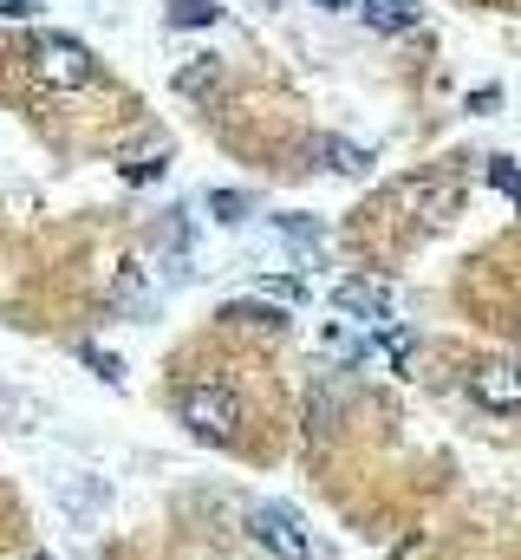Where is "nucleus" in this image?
<instances>
[{
	"label": "nucleus",
	"mask_w": 521,
	"mask_h": 560,
	"mask_svg": "<svg viewBox=\"0 0 521 560\" xmlns=\"http://www.w3.org/2000/svg\"><path fill=\"white\" fill-rule=\"evenodd\" d=\"M39 79L46 85H92V59L72 39H39Z\"/></svg>",
	"instance_id": "obj_5"
},
{
	"label": "nucleus",
	"mask_w": 521,
	"mask_h": 560,
	"mask_svg": "<svg viewBox=\"0 0 521 560\" xmlns=\"http://www.w3.org/2000/svg\"><path fill=\"white\" fill-rule=\"evenodd\" d=\"M410 359H417V346H410V332H391V365H397V372H410Z\"/></svg>",
	"instance_id": "obj_14"
},
{
	"label": "nucleus",
	"mask_w": 521,
	"mask_h": 560,
	"mask_svg": "<svg viewBox=\"0 0 521 560\" xmlns=\"http://www.w3.org/2000/svg\"><path fill=\"white\" fill-rule=\"evenodd\" d=\"M222 319H229V326H260V332H280V326H287V313H280V306H260V300L222 306Z\"/></svg>",
	"instance_id": "obj_8"
},
{
	"label": "nucleus",
	"mask_w": 521,
	"mask_h": 560,
	"mask_svg": "<svg viewBox=\"0 0 521 560\" xmlns=\"http://www.w3.org/2000/svg\"><path fill=\"white\" fill-rule=\"evenodd\" d=\"M33 7H39V0H0V13H7V20H20V13H33Z\"/></svg>",
	"instance_id": "obj_17"
},
{
	"label": "nucleus",
	"mask_w": 521,
	"mask_h": 560,
	"mask_svg": "<svg viewBox=\"0 0 521 560\" xmlns=\"http://www.w3.org/2000/svg\"><path fill=\"white\" fill-rule=\"evenodd\" d=\"M280 235L300 242V248H313V242H320V222H306V215H280Z\"/></svg>",
	"instance_id": "obj_12"
},
{
	"label": "nucleus",
	"mask_w": 521,
	"mask_h": 560,
	"mask_svg": "<svg viewBox=\"0 0 521 560\" xmlns=\"http://www.w3.org/2000/svg\"><path fill=\"white\" fill-rule=\"evenodd\" d=\"M313 7H359V0H313Z\"/></svg>",
	"instance_id": "obj_18"
},
{
	"label": "nucleus",
	"mask_w": 521,
	"mask_h": 560,
	"mask_svg": "<svg viewBox=\"0 0 521 560\" xmlns=\"http://www.w3.org/2000/svg\"><path fill=\"white\" fill-rule=\"evenodd\" d=\"M470 398H476L489 418L521 411V365H483V372H470Z\"/></svg>",
	"instance_id": "obj_4"
},
{
	"label": "nucleus",
	"mask_w": 521,
	"mask_h": 560,
	"mask_svg": "<svg viewBox=\"0 0 521 560\" xmlns=\"http://www.w3.org/2000/svg\"><path fill=\"white\" fill-rule=\"evenodd\" d=\"M320 156H333V170H346V176H359V170H372V156H366L359 143H339V138H326V143H320Z\"/></svg>",
	"instance_id": "obj_9"
},
{
	"label": "nucleus",
	"mask_w": 521,
	"mask_h": 560,
	"mask_svg": "<svg viewBox=\"0 0 521 560\" xmlns=\"http://www.w3.org/2000/svg\"><path fill=\"white\" fill-rule=\"evenodd\" d=\"M366 26H379V33L417 26V0H366Z\"/></svg>",
	"instance_id": "obj_7"
},
{
	"label": "nucleus",
	"mask_w": 521,
	"mask_h": 560,
	"mask_svg": "<svg viewBox=\"0 0 521 560\" xmlns=\"http://www.w3.org/2000/svg\"><path fill=\"white\" fill-rule=\"evenodd\" d=\"M333 306H339L346 319H359V326H385V319H391V287H385V280L352 275V280H339V287H333Z\"/></svg>",
	"instance_id": "obj_3"
},
{
	"label": "nucleus",
	"mask_w": 521,
	"mask_h": 560,
	"mask_svg": "<svg viewBox=\"0 0 521 560\" xmlns=\"http://www.w3.org/2000/svg\"><path fill=\"white\" fill-rule=\"evenodd\" d=\"M53 495H59V509H66L79 528H92V522L105 515V502H112V489H105L99 476H59V482H53Z\"/></svg>",
	"instance_id": "obj_6"
},
{
	"label": "nucleus",
	"mask_w": 521,
	"mask_h": 560,
	"mask_svg": "<svg viewBox=\"0 0 521 560\" xmlns=\"http://www.w3.org/2000/svg\"><path fill=\"white\" fill-rule=\"evenodd\" d=\"M209 209H216V222H242V215H248V196H235V189H216V196H209Z\"/></svg>",
	"instance_id": "obj_11"
},
{
	"label": "nucleus",
	"mask_w": 521,
	"mask_h": 560,
	"mask_svg": "<svg viewBox=\"0 0 521 560\" xmlns=\"http://www.w3.org/2000/svg\"><path fill=\"white\" fill-rule=\"evenodd\" d=\"M489 176H496V183H502V189H509V196L521 202V170L509 163V156H496V163H489Z\"/></svg>",
	"instance_id": "obj_13"
},
{
	"label": "nucleus",
	"mask_w": 521,
	"mask_h": 560,
	"mask_svg": "<svg viewBox=\"0 0 521 560\" xmlns=\"http://www.w3.org/2000/svg\"><path fill=\"white\" fill-rule=\"evenodd\" d=\"M176 411H183V423H189L202 443H235V436H242V398H235L222 378H196V385L176 398Z\"/></svg>",
	"instance_id": "obj_1"
},
{
	"label": "nucleus",
	"mask_w": 521,
	"mask_h": 560,
	"mask_svg": "<svg viewBox=\"0 0 521 560\" xmlns=\"http://www.w3.org/2000/svg\"><path fill=\"white\" fill-rule=\"evenodd\" d=\"M85 359H92V365H99V378H112V385H118V378H125V365H118V359H112V352H99V346H85Z\"/></svg>",
	"instance_id": "obj_15"
},
{
	"label": "nucleus",
	"mask_w": 521,
	"mask_h": 560,
	"mask_svg": "<svg viewBox=\"0 0 521 560\" xmlns=\"http://www.w3.org/2000/svg\"><path fill=\"white\" fill-rule=\"evenodd\" d=\"M209 79H216V66H189V72H183V79H176V85H183V92H202V85H209Z\"/></svg>",
	"instance_id": "obj_16"
},
{
	"label": "nucleus",
	"mask_w": 521,
	"mask_h": 560,
	"mask_svg": "<svg viewBox=\"0 0 521 560\" xmlns=\"http://www.w3.org/2000/svg\"><path fill=\"white\" fill-rule=\"evenodd\" d=\"M216 0H170V26H209Z\"/></svg>",
	"instance_id": "obj_10"
},
{
	"label": "nucleus",
	"mask_w": 521,
	"mask_h": 560,
	"mask_svg": "<svg viewBox=\"0 0 521 560\" xmlns=\"http://www.w3.org/2000/svg\"><path fill=\"white\" fill-rule=\"evenodd\" d=\"M248 528H255V541H260L274 560H306V555H313V541H306V522H300L287 502H260L255 515H248Z\"/></svg>",
	"instance_id": "obj_2"
}]
</instances>
